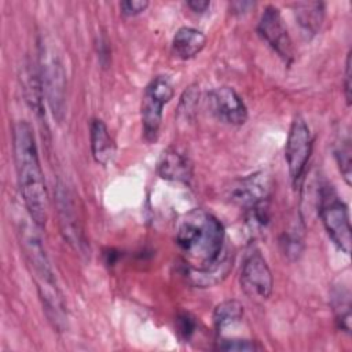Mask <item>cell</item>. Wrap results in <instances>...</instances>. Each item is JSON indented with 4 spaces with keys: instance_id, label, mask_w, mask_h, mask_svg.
Masks as SVG:
<instances>
[{
    "instance_id": "cell-1",
    "label": "cell",
    "mask_w": 352,
    "mask_h": 352,
    "mask_svg": "<svg viewBox=\"0 0 352 352\" xmlns=\"http://www.w3.org/2000/svg\"><path fill=\"white\" fill-rule=\"evenodd\" d=\"M176 245L184 275L195 287H212L231 271L234 256L223 223L205 209H192L179 221Z\"/></svg>"
},
{
    "instance_id": "cell-2",
    "label": "cell",
    "mask_w": 352,
    "mask_h": 352,
    "mask_svg": "<svg viewBox=\"0 0 352 352\" xmlns=\"http://www.w3.org/2000/svg\"><path fill=\"white\" fill-rule=\"evenodd\" d=\"M12 148L18 186L25 209L33 221L43 228L48 220V194L34 132L28 121H18L14 125Z\"/></svg>"
},
{
    "instance_id": "cell-3",
    "label": "cell",
    "mask_w": 352,
    "mask_h": 352,
    "mask_svg": "<svg viewBox=\"0 0 352 352\" xmlns=\"http://www.w3.org/2000/svg\"><path fill=\"white\" fill-rule=\"evenodd\" d=\"M38 228L40 227L33 221L28 212L26 216L16 220L18 239L32 271V276L37 285V292L45 315L54 329L62 331L66 327L65 302L58 289L51 263L45 253L41 235L38 234Z\"/></svg>"
},
{
    "instance_id": "cell-4",
    "label": "cell",
    "mask_w": 352,
    "mask_h": 352,
    "mask_svg": "<svg viewBox=\"0 0 352 352\" xmlns=\"http://www.w3.org/2000/svg\"><path fill=\"white\" fill-rule=\"evenodd\" d=\"M38 74L48 107L58 122L66 111V72L56 48L47 38L38 41Z\"/></svg>"
},
{
    "instance_id": "cell-5",
    "label": "cell",
    "mask_w": 352,
    "mask_h": 352,
    "mask_svg": "<svg viewBox=\"0 0 352 352\" xmlns=\"http://www.w3.org/2000/svg\"><path fill=\"white\" fill-rule=\"evenodd\" d=\"M319 217L331 242L342 253L349 254L352 243L349 210L331 186H324L320 190Z\"/></svg>"
},
{
    "instance_id": "cell-6",
    "label": "cell",
    "mask_w": 352,
    "mask_h": 352,
    "mask_svg": "<svg viewBox=\"0 0 352 352\" xmlns=\"http://www.w3.org/2000/svg\"><path fill=\"white\" fill-rule=\"evenodd\" d=\"M173 94V84L170 78L164 74L155 76L146 85L140 104V117L143 138L147 143H153L158 139L162 122V109L170 102Z\"/></svg>"
},
{
    "instance_id": "cell-7",
    "label": "cell",
    "mask_w": 352,
    "mask_h": 352,
    "mask_svg": "<svg viewBox=\"0 0 352 352\" xmlns=\"http://www.w3.org/2000/svg\"><path fill=\"white\" fill-rule=\"evenodd\" d=\"M312 154V133L307 121L300 116H294L285 146V158L289 176L294 188H298Z\"/></svg>"
},
{
    "instance_id": "cell-8",
    "label": "cell",
    "mask_w": 352,
    "mask_h": 352,
    "mask_svg": "<svg viewBox=\"0 0 352 352\" xmlns=\"http://www.w3.org/2000/svg\"><path fill=\"white\" fill-rule=\"evenodd\" d=\"M239 283L243 293L256 302L270 298L274 289L272 272L261 252L252 248L242 263Z\"/></svg>"
},
{
    "instance_id": "cell-9",
    "label": "cell",
    "mask_w": 352,
    "mask_h": 352,
    "mask_svg": "<svg viewBox=\"0 0 352 352\" xmlns=\"http://www.w3.org/2000/svg\"><path fill=\"white\" fill-rule=\"evenodd\" d=\"M55 202L60 234L63 235L65 241L80 254H89V248L76 209V202L69 188L60 182H58L55 187Z\"/></svg>"
},
{
    "instance_id": "cell-10",
    "label": "cell",
    "mask_w": 352,
    "mask_h": 352,
    "mask_svg": "<svg viewBox=\"0 0 352 352\" xmlns=\"http://www.w3.org/2000/svg\"><path fill=\"white\" fill-rule=\"evenodd\" d=\"M257 33L286 65L293 62V43L287 33L280 11L275 6H267L264 8L257 23Z\"/></svg>"
},
{
    "instance_id": "cell-11",
    "label": "cell",
    "mask_w": 352,
    "mask_h": 352,
    "mask_svg": "<svg viewBox=\"0 0 352 352\" xmlns=\"http://www.w3.org/2000/svg\"><path fill=\"white\" fill-rule=\"evenodd\" d=\"M272 179L264 170L254 172L236 180L230 188V199L245 210L270 202L272 194Z\"/></svg>"
},
{
    "instance_id": "cell-12",
    "label": "cell",
    "mask_w": 352,
    "mask_h": 352,
    "mask_svg": "<svg viewBox=\"0 0 352 352\" xmlns=\"http://www.w3.org/2000/svg\"><path fill=\"white\" fill-rule=\"evenodd\" d=\"M208 103L214 117L228 125L239 126L248 120V107L231 87H219L208 94Z\"/></svg>"
},
{
    "instance_id": "cell-13",
    "label": "cell",
    "mask_w": 352,
    "mask_h": 352,
    "mask_svg": "<svg viewBox=\"0 0 352 352\" xmlns=\"http://www.w3.org/2000/svg\"><path fill=\"white\" fill-rule=\"evenodd\" d=\"M157 172L164 180L187 184L192 179V164L184 153L170 146L161 153Z\"/></svg>"
},
{
    "instance_id": "cell-14",
    "label": "cell",
    "mask_w": 352,
    "mask_h": 352,
    "mask_svg": "<svg viewBox=\"0 0 352 352\" xmlns=\"http://www.w3.org/2000/svg\"><path fill=\"white\" fill-rule=\"evenodd\" d=\"M294 19L305 40L315 37L324 19V3L322 1H308L297 3L294 6Z\"/></svg>"
},
{
    "instance_id": "cell-15",
    "label": "cell",
    "mask_w": 352,
    "mask_h": 352,
    "mask_svg": "<svg viewBox=\"0 0 352 352\" xmlns=\"http://www.w3.org/2000/svg\"><path fill=\"white\" fill-rule=\"evenodd\" d=\"M89 140L94 160L100 165H107L116 154V144L109 133L106 124L100 118H94L91 121Z\"/></svg>"
},
{
    "instance_id": "cell-16",
    "label": "cell",
    "mask_w": 352,
    "mask_h": 352,
    "mask_svg": "<svg viewBox=\"0 0 352 352\" xmlns=\"http://www.w3.org/2000/svg\"><path fill=\"white\" fill-rule=\"evenodd\" d=\"M206 44V36L190 26H183L176 30L172 38V51L180 59H191L198 55Z\"/></svg>"
},
{
    "instance_id": "cell-17",
    "label": "cell",
    "mask_w": 352,
    "mask_h": 352,
    "mask_svg": "<svg viewBox=\"0 0 352 352\" xmlns=\"http://www.w3.org/2000/svg\"><path fill=\"white\" fill-rule=\"evenodd\" d=\"M243 305L238 300H224L216 305L213 311V324L216 333L221 337L231 327L238 326L243 320Z\"/></svg>"
},
{
    "instance_id": "cell-18",
    "label": "cell",
    "mask_w": 352,
    "mask_h": 352,
    "mask_svg": "<svg viewBox=\"0 0 352 352\" xmlns=\"http://www.w3.org/2000/svg\"><path fill=\"white\" fill-rule=\"evenodd\" d=\"M331 307L337 327L349 334L351 333V292L348 286H337L331 292Z\"/></svg>"
},
{
    "instance_id": "cell-19",
    "label": "cell",
    "mask_w": 352,
    "mask_h": 352,
    "mask_svg": "<svg viewBox=\"0 0 352 352\" xmlns=\"http://www.w3.org/2000/svg\"><path fill=\"white\" fill-rule=\"evenodd\" d=\"M334 158L337 161L338 169L346 183L351 186L352 183V147H351V138L348 132H344L338 136L336 146H334Z\"/></svg>"
},
{
    "instance_id": "cell-20",
    "label": "cell",
    "mask_w": 352,
    "mask_h": 352,
    "mask_svg": "<svg viewBox=\"0 0 352 352\" xmlns=\"http://www.w3.org/2000/svg\"><path fill=\"white\" fill-rule=\"evenodd\" d=\"M280 246L290 260H297L301 256L304 249V226L301 221L290 224L280 238Z\"/></svg>"
},
{
    "instance_id": "cell-21",
    "label": "cell",
    "mask_w": 352,
    "mask_h": 352,
    "mask_svg": "<svg viewBox=\"0 0 352 352\" xmlns=\"http://www.w3.org/2000/svg\"><path fill=\"white\" fill-rule=\"evenodd\" d=\"M216 349L219 351H258L261 346L257 341L239 337H220L216 341Z\"/></svg>"
},
{
    "instance_id": "cell-22",
    "label": "cell",
    "mask_w": 352,
    "mask_h": 352,
    "mask_svg": "<svg viewBox=\"0 0 352 352\" xmlns=\"http://www.w3.org/2000/svg\"><path fill=\"white\" fill-rule=\"evenodd\" d=\"M197 327H198L197 318L192 316L190 312H182L177 315L176 329H177V333L182 340H184V341L190 340L195 334Z\"/></svg>"
},
{
    "instance_id": "cell-23",
    "label": "cell",
    "mask_w": 352,
    "mask_h": 352,
    "mask_svg": "<svg viewBox=\"0 0 352 352\" xmlns=\"http://www.w3.org/2000/svg\"><path fill=\"white\" fill-rule=\"evenodd\" d=\"M147 0H125L120 3L121 14L125 16H136L142 12H144L148 7Z\"/></svg>"
},
{
    "instance_id": "cell-24",
    "label": "cell",
    "mask_w": 352,
    "mask_h": 352,
    "mask_svg": "<svg viewBox=\"0 0 352 352\" xmlns=\"http://www.w3.org/2000/svg\"><path fill=\"white\" fill-rule=\"evenodd\" d=\"M98 47V56H99V62L102 63L103 67L107 66L109 60H110V45H109V40L104 34H100L96 43Z\"/></svg>"
},
{
    "instance_id": "cell-25",
    "label": "cell",
    "mask_w": 352,
    "mask_h": 352,
    "mask_svg": "<svg viewBox=\"0 0 352 352\" xmlns=\"http://www.w3.org/2000/svg\"><path fill=\"white\" fill-rule=\"evenodd\" d=\"M351 51L348 52L346 55V59H345V72H344V96H345V100H346V104L351 106V102H352V95H351V89H352V84H351Z\"/></svg>"
},
{
    "instance_id": "cell-26",
    "label": "cell",
    "mask_w": 352,
    "mask_h": 352,
    "mask_svg": "<svg viewBox=\"0 0 352 352\" xmlns=\"http://www.w3.org/2000/svg\"><path fill=\"white\" fill-rule=\"evenodd\" d=\"M252 7H254V3H252V1H234L230 4L231 14H234V15H243V14L249 12V10Z\"/></svg>"
},
{
    "instance_id": "cell-27",
    "label": "cell",
    "mask_w": 352,
    "mask_h": 352,
    "mask_svg": "<svg viewBox=\"0 0 352 352\" xmlns=\"http://www.w3.org/2000/svg\"><path fill=\"white\" fill-rule=\"evenodd\" d=\"M187 6L198 14H204L209 7H210V1L208 0H190L187 1Z\"/></svg>"
}]
</instances>
